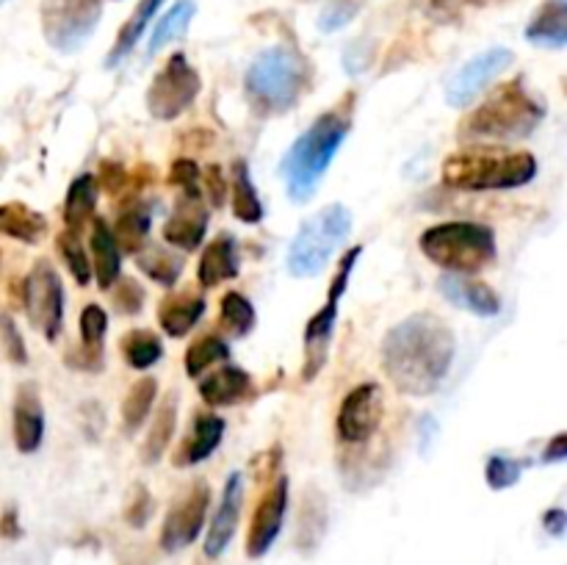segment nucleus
<instances>
[{
    "label": "nucleus",
    "mask_w": 567,
    "mask_h": 565,
    "mask_svg": "<svg viewBox=\"0 0 567 565\" xmlns=\"http://www.w3.org/2000/svg\"><path fill=\"white\" fill-rule=\"evenodd\" d=\"M117 283L119 286L114 289V294H111L114 308L125 316H137L144 305L142 283H137L133 278H122V280H117Z\"/></svg>",
    "instance_id": "nucleus-41"
},
{
    "label": "nucleus",
    "mask_w": 567,
    "mask_h": 565,
    "mask_svg": "<svg viewBox=\"0 0 567 565\" xmlns=\"http://www.w3.org/2000/svg\"><path fill=\"white\" fill-rule=\"evenodd\" d=\"M231 357V346L220 339V336H202L194 344L186 350L184 366L189 377H200L202 372H208L216 363H225Z\"/></svg>",
    "instance_id": "nucleus-36"
},
{
    "label": "nucleus",
    "mask_w": 567,
    "mask_h": 565,
    "mask_svg": "<svg viewBox=\"0 0 567 565\" xmlns=\"http://www.w3.org/2000/svg\"><path fill=\"white\" fill-rule=\"evenodd\" d=\"M45 438V408L36 382H20L14 397V447L23 455H34Z\"/></svg>",
    "instance_id": "nucleus-19"
},
{
    "label": "nucleus",
    "mask_w": 567,
    "mask_h": 565,
    "mask_svg": "<svg viewBox=\"0 0 567 565\" xmlns=\"http://www.w3.org/2000/svg\"><path fill=\"white\" fill-rule=\"evenodd\" d=\"M363 256V247H352V250L343 256L341 267H338L335 278L330 283V294H327V303L316 310L314 316L305 325V363H302V380L314 382L319 377V372L324 369L327 355H330L332 333H335L338 321V303H341L343 292L349 286V278H352V269H355L357 258Z\"/></svg>",
    "instance_id": "nucleus-8"
},
{
    "label": "nucleus",
    "mask_w": 567,
    "mask_h": 565,
    "mask_svg": "<svg viewBox=\"0 0 567 565\" xmlns=\"http://www.w3.org/2000/svg\"><path fill=\"white\" fill-rule=\"evenodd\" d=\"M512 61L515 54L509 48H491L485 50V54L473 56L471 61H465V64L449 78V84H446V103H449L451 108L471 106L498 75H504V72L512 67Z\"/></svg>",
    "instance_id": "nucleus-13"
},
{
    "label": "nucleus",
    "mask_w": 567,
    "mask_h": 565,
    "mask_svg": "<svg viewBox=\"0 0 567 565\" xmlns=\"http://www.w3.org/2000/svg\"><path fill=\"white\" fill-rule=\"evenodd\" d=\"M222 435H225V419L213 416V413H197L194 424L189 427L186 438L180 440L172 463L178 466V469H189V466L202 463V460H208L220 449Z\"/></svg>",
    "instance_id": "nucleus-20"
},
{
    "label": "nucleus",
    "mask_w": 567,
    "mask_h": 565,
    "mask_svg": "<svg viewBox=\"0 0 567 565\" xmlns=\"http://www.w3.org/2000/svg\"><path fill=\"white\" fill-rule=\"evenodd\" d=\"M155 397H158V380L155 377H139L133 386H130L128 397L122 402V433L137 435L139 429L147 422L150 411L155 405Z\"/></svg>",
    "instance_id": "nucleus-32"
},
{
    "label": "nucleus",
    "mask_w": 567,
    "mask_h": 565,
    "mask_svg": "<svg viewBox=\"0 0 567 565\" xmlns=\"http://www.w3.org/2000/svg\"><path fill=\"white\" fill-rule=\"evenodd\" d=\"M205 186H208V200H211L213 209H222V203H225V195H227V184H225V175H222L220 167H208Z\"/></svg>",
    "instance_id": "nucleus-46"
},
{
    "label": "nucleus",
    "mask_w": 567,
    "mask_h": 565,
    "mask_svg": "<svg viewBox=\"0 0 567 565\" xmlns=\"http://www.w3.org/2000/svg\"><path fill=\"white\" fill-rule=\"evenodd\" d=\"M0 3H3V0H0Z\"/></svg>",
    "instance_id": "nucleus-52"
},
{
    "label": "nucleus",
    "mask_w": 567,
    "mask_h": 565,
    "mask_svg": "<svg viewBox=\"0 0 567 565\" xmlns=\"http://www.w3.org/2000/svg\"><path fill=\"white\" fill-rule=\"evenodd\" d=\"M150 516H153V496H150V491L144 489V485H137L128 507H125V521H128L133 530H142L144 523L150 521Z\"/></svg>",
    "instance_id": "nucleus-43"
},
{
    "label": "nucleus",
    "mask_w": 567,
    "mask_h": 565,
    "mask_svg": "<svg viewBox=\"0 0 567 565\" xmlns=\"http://www.w3.org/2000/svg\"><path fill=\"white\" fill-rule=\"evenodd\" d=\"M444 184L457 191H501L532 184L538 158L529 150L465 148L444 161Z\"/></svg>",
    "instance_id": "nucleus-3"
},
{
    "label": "nucleus",
    "mask_w": 567,
    "mask_h": 565,
    "mask_svg": "<svg viewBox=\"0 0 567 565\" xmlns=\"http://www.w3.org/2000/svg\"><path fill=\"white\" fill-rule=\"evenodd\" d=\"M438 292L446 303L454 308L468 310L473 316H498L501 314V297L493 286L482 280H471L465 274H440Z\"/></svg>",
    "instance_id": "nucleus-18"
},
{
    "label": "nucleus",
    "mask_w": 567,
    "mask_h": 565,
    "mask_svg": "<svg viewBox=\"0 0 567 565\" xmlns=\"http://www.w3.org/2000/svg\"><path fill=\"white\" fill-rule=\"evenodd\" d=\"M418 247L435 267L451 274L485 272L498 258L496 233L479 222H440L421 233Z\"/></svg>",
    "instance_id": "nucleus-6"
},
{
    "label": "nucleus",
    "mask_w": 567,
    "mask_h": 565,
    "mask_svg": "<svg viewBox=\"0 0 567 565\" xmlns=\"http://www.w3.org/2000/svg\"><path fill=\"white\" fill-rule=\"evenodd\" d=\"M178 405L180 397L178 391H169L164 397V402L158 405L153 419V427H150L147 438L142 444V463L153 466L164 458V452L169 449V440L175 435V427H178Z\"/></svg>",
    "instance_id": "nucleus-27"
},
{
    "label": "nucleus",
    "mask_w": 567,
    "mask_h": 565,
    "mask_svg": "<svg viewBox=\"0 0 567 565\" xmlns=\"http://www.w3.org/2000/svg\"><path fill=\"white\" fill-rule=\"evenodd\" d=\"M92 269H95L97 286L114 289L122 272V252H119L114 233L106 220H92Z\"/></svg>",
    "instance_id": "nucleus-24"
},
{
    "label": "nucleus",
    "mask_w": 567,
    "mask_h": 565,
    "mask_svg": "<svg viewBox=\"0 0 567 565\" xmlns=\"http://www.w3.org/2000/svg\"><path fill=\"white\" fill-rule=\"evenodd\" d=\"M208 233V209L202 203V195H184L180 191L172 214L164 225V238L172 247L191 252L202 245Z\"/></svg>",
    "instance_id": "nucleus-17"
},
{
    "label": "nucleus",
    "mask_w": 567,
    "mask_h": 565,
    "mask_svg": "<svg viewBox=\"0 0 567 565\" xmlns=\"http://www.w3.org/2000/svg\"><path fill=\"white\" fill-rule=\"evenodd\" d=\"M0 344H3V352H7V357L12 363H17V366H25V363H28V350H25V341L9 314H0Z\"/></svg>",
    "instance_id": "nucleus-42"
},
{
    "label": "nucleus",
    "mask_w": 567,
    "mask_h": 565,
    "mask_svg": "<svg viewBox=\"0 0 567 565\" xmlns=\"http://www.w3.org/2000/svg\"><path fill=\"white\" fill-rule=\"evenodd\" d=\"M108 330V316L101 305H86L81 314V339L86 350H103V339Z\"/></svg>",
    "instance_id": "nucleus-40"
},
{
    "label": "nucleus",
    "mask_w": 567,
    "mask_h": 565,
    "mask_svg": "<svg viewBox=\"0 0 567 565\" xmlns=\"http://www.w3.org/2000/svg\"><path fill=\"white\" fill-rule=\"evenodd\" d=\"M465 3H476V0H432V7L446 9V12H454V9L465 7Z\"/></svg>",
    "instance_id": "nucleus-51"
},
{
    "label": "nucleus",
    "mask_w": 567,
    "mask_h": 565,
    "mask_svg": "<svg viewBox=\"0 0 567 565\" xmlns=\"http://www.w3.org/2000/svg\"><path fill=\"white\" fill-rule=\"evenodd\" d=\"M355 14H357V7L352 3V0H338V3H332V7L324 9V14H321V20H319V28L338 31V28H343L349 20L355 17Z\"/></svg>",
    "instance_id": "nucleus-45"
},
{
    "label": "nucleus",
    "mask_w": 567,
    "mask_h": 565,
    "mask_svg": "<svg viewBox=\"0 0 567 565\" xmlns=\"http://www.w3.org/2000/svg\"><path fill=\"white\" fill-rule=\"evenodd\" d=\"M200 397L211 408H231L252 397V377L241 366H222L200 380Z\"/></svg>",
    "instance_id": "nucleus-21"
},
{
    "label": "nucleus",
    "mask_w": 567,
    "mask_h": 565,
    "mask_svg": "<svg viewBox=\"0 0 567 565\" xmlns=\"http://www.w3.org/2000/svg\"><path fill=\"white\" fill-rule=\"evenodd\" d=\"M308 81V59L288 45H274L255 56L244 75V92L255 111L274 117V114L291 111L299 103Z\"/></svg>",
    "instance_id": "nucleus-4"
},
{
    "label": "nucleus",
    "mask_w": 567,
    "mask_h": 565,
    "mask_svg": "<svg viewBox=\"0 0 567 565\" xmlns=\"http://www.w3.org/2000/svg\"><path fill=\"white\" fill-rule=\"evenodd\" d=\"M543 523H545V530L551 532L554 538H562V532H565V523H567V516L565 510H559V507H554V510H548L543 516Z\"/></svg>",
    "instance_id": "nucleus-49"
},
{
    "label": "nucleus",
    "mask_w": 567,
    "mask_h": 565,
    "mask_svg": "<svg viewBox=\"0 0 567 565\" xmlns=\"http://www.w3.org/2000/svg\"><path fill=\"white\" fill-rule=\"evenodd\" d=\"M385 416V393L377 382H363L343 397L338 408V438L343 444H366L377 435Z\"/></svg>",
    "instance_id": "nucleus-12"
},
{
    "label": "nucleus",
    "mask_w": 567,
    "mask_h": 565,
    "mask_svg": "<svg viewBox=\"0 0 567 565\" xmlns=\"http://www.w3.org/2000/svg\"><path fill=\"white\" fill-rule=\"evenodd\" d=\"M527 39L540 48H565L567 45V3L565 0H545L527 28Z\"/></svg>",
    "instance_id": "nucleus-25"
},
{
    "label": "nucleus",
    "mask_w": 567,
    "mask_h": 565,
    "mask_svg": "<svg viewBox=\"0 0 567 565\" xmlns=\"http://www.w3.org/2000/svg\"><path fill=\"white\" fill-rule=\"evenodd\" d=\"M208 505H211V489L205 482H194L184 496H180L172 510L166 513L164 527H161V549L164 552H180L189 543L200 538L202 527H205Z\"/></svg>",
    "instance_id": "nucleus-14"
},
{
    "label": "nucleus",
    "mask_w": 567,
    "mask_h": 565,
    "mask_svg": "<svg viewBox=\"0 0 567 565\" xmlns=\"http://www.w3.org/2000/svg\"><path fill=\"white\" fill-rule=\"evenodd\" d=\"M454 355V330L435 314L407 316L382 339V372L404 397H432L449 377Z\"/></svg>",
    "instance_id": "nucleus-1"
},
{
    "label": "nucleus",
    "mask_w": 567,
    "mask_h": 565,
    "mask_svg": "<svg viewBox=\"0 0 567 565\" xmlns=\"http://www.w3.org/2000/svg\"><path fill=\"white\" fill-rule=\"evenodd\" d=\"M205 297L200 292H175L161 299L158 325L169 339H184L205 314Z\"/></svg>",
    "instance_id": "nucleus-22"
},
{
    "label": "nucleus",
    "mask_w": 567,
    "mask_h": 565,
    "mask_svg": "<svg viewBox=\"0 0 567 565\" xmlns=\"http://www.w3.org/2000/svg\"><path fill=\"white\" fill-rule=\"evenodd\" d=\"M255 321H258V316H255L252 303H249L244 294L227 292L225 297H222L220 325L225 328V333L236 336V339H244V336L252 333Z\"/></svg>",
    "instance_id": "nucleus-37"
},
{
    "label": "nucleus",
    "mask_w": 567,
    "mask_h": 565,
    "mask_svg": "<svg viewBox=\"0 0 567 565\" xmlns=\"http://www.w3.org/2000/svg\"><path fill=\"white\" fill-rule=\"evenodd\" d=\"M150 209L142 200H130L117 216V225H114V242H117L119 252L125 256H137L139 250H144L150 236Z\"/></svg>",
    "instance_id": "nucleus-28"
},
{
    "label": "nucleus",
    "mask_w": 567,
    "mask_h": 565,
    "mask_svg": "<svg viewBox=\"0 0 567 565\" xmlns=\"http://www.w3.org/2000/svg\"><path fill=\"white\" fill-rule=\"evenodd\" d=\"M565 458H567V435L556 433L554 438H551L548 447H545L543 460H545V463H562Z\"/></svg>",
    "instance_id": "nucleus-48"
},
{
    "label": "nucleus",
    "mask_w": 567,
    "mask_h": 565,
    "mask_svg": "<svg viewBox=\"0 0 567 565\" xmlns=\"http://www.w3.org/2000/svg\"><path fill=\"white\" fill-rule=\"evenodd\" d=\"M545 108L529 95L523 81H509L498 86L476 111L468 114L460 126L462 139H523L543 122Z\"/></svg>",
    "instance_id": "nucleus-5"
},
{
    "label": "nucleus",
    "mask_w": 567,
    "mask_h": 565,
    "mask_svg": "<svg viewBox=\"0 0 567 565\" xmlns=\"http://www.w3.org/2000/svg\"><path fill=\"white\" fill-rule=\"evenodd\" d=\"M520 474H523V463L520 460L509 458V455H493V458H487L485 480L493 491L512 489L515 482L520 480Z\"/></svg>",
    "instance_id": "nucleus-39"
},
{
    "label": "nucleus",
    "mask_w": 567,
    "mask_h": 565,
    "mask_svg": "<svg viewBox=\"0 0 567 565\" xmlns=\"http://www.w3.org/2000/svg\"><path fill=\"white\" fill-rule=\"evenodd\" d=\"M0 233L23 245H39L42 238L48 236V220L31 205L14 200V203L0 205Z\"/></svg>",
    "instance_id": "nucleus-26"
},
{
    "label": "nucleus",
    "mask_w": 567,
    "mask_h": 565,
    "mask_svg": "<svg viewBox=\"0 0 567 565\" xmlns=\"http://www.w3.org/2000/svg\"><path fill=\"white\" fill-rule=\"evenodd\" d=\"M101 180H103V189L111 191V195H117L119 186L125 184V169L119 167V164H114V161H103L101 164Z\"/></svg>",
    "instance_id": "nucleus-47"
},
{
    "label": "nucleus",
    "mask_w": 567,
    "mask_h": 565,
    "mask_svg": "<svg viewBox=\"0 0 567 565\" xmlns=\"http://www.w3.org/2000/svg\"><path fill=\"white\" fill-rule=\"evenodd\" d=\"M161 3H164V0H139V7L133 9V14H130L128 23L119 28L117 43H114L111 54H108L106 67H117L128 59L130 50L137 48V43L144 36V31H147L150 20L155 17V12H158Z\"/></svg>",
    "instance_id": "nucleus-31"
},
{
    "label": "nucleus",
    "mask_w": 567,
    "mask_h": 565,
    "mask_svg": "<svg viewBox=\"0 0 567 565\" xmlns=\"http://www.w3.org/2000/svg\"><path fill=\"white\" fill-rule=\"evenodd\" d=\"M349 233H352V214L341 203L327 205L319 214L302 222L288 247V258H285L291 278L305 280L324 272V267L335 256L338 247L346 242Z\"/></svg>",
    "instance_id": "nucleus-7"
},
{
    "label": "nucleus",
    "mask_w": 567,
    "mask_h": 565,
    "mask_svg": "<svg viewBox=\"0 0 567 565\" xmlns=\"http://www.w3.org/2000/svg\"><path fill=\"white\" fill-rule=\"evenodd\" d=\"M137 256V267L142 269L153 283H158V286H175L180 272H184V258L164 250V247L158 245L147 247V250H139Z\"/></svg>",
    "instance_id": "nucleus-35"
},
{
    "label": "nucleus",
    "mask_w": 567,
    "mask_h": 565,
    "mask_svg": "<svg viewBox=\"0 0 567 565\" xmlns=\"http://www.w3.org/2000/svg\"><path fill=\"white\" fill-rule=\"evenodd\" d=\"M119 350H122V357L128 361L130 369L137 372H147L150 366H155V363L161 361V355H164V344H161L158 336L150 333V330H130V333L122 336V341H119Z\"/></svg>",
    "instance_id": "nucleus-34"
},
{
    "label": "nucleus",
    "mask_w": 567,
    "mask_h": 565,
    "mask_svg": "<svg viewBox=\"0 0 567 565\" xmlns=\"http://www.w3.org/2000/svg\"><path fill=\"white\" fill-rule=\"evenodd\" d=\"M231 200H233V214L244 225H258L263 220V205H260L258 189H255L252 178H249L247 161L238 158L233 161V175H231Z\"/></svg>",
    "instance_id": "nucleus-30"
},
{
    "label": "nucleus",
    "mask_w": 567,
    "mask_h": 565,
    "mask_svg": "<svg viewBox=\"0 0 567 565\" xmlns=\"http://www.w3.org/2000/svg\"><path fill=\"white\" fill-rule=\"evenodd\" d=\"M349 126H352L349 114L343 108H332V111L316 117L314 126L291 144L283 164H280V175L285 180L291 203H308L314 197L316 186L330 169L338 148L349 137Z\"/></svg>",
    "instance_id": "nucleus-2"
},
{
    "label": "nucleus",
    "mask_w": 567,
    "mask_h": 565,
    "mask_svg": "<svg viewBox=\"0 0 567 565\" xmlns=\"http://www.w3.org/2000/svg\"><path fill=\"white\" fill-rule=\"evenodd\" d=\"M56 250L61 252V258H64L67 269L72 272V278H75L78 286H90L92 261L81 245V233L67 231L64 227V231L59 233V238H56Z\"/></svg>",
    "instance_id": "nucleus-38"
},
{
    "label": "nucleus",
    "mask_w": 567,
    "mask_h": 565,
    "mask_svg": "<svg viewBox=\"0 0 567 565\" xmlns=\"http://www.w3.org/2000/svg\"><path fill=\"white\" fill-rule=\"evenodd\" d=\"M169 184L178 186L184 195H200V169L191 158H178L172 164Z\"/></svg>",
    "instance_id": "nucleus-44"
},
{
    "label": "nucleus",
    "mask_w": 567,
    "mask_h": 565,
    "mask_svg": "<svg viewBox=\"0 0 567 565\" xmlns=\"http://www.w3.org/2000/svg\"><path fill=\"white\" fill-rule=\"evenodd\" d=\"M202 92L200 72L191 67V61L184 54L169 56L164 67L155 72L153 84L147 90V111L161 122L184 117Z\"/></svg>",
    "instance_id": "nucleus-10"
},
{
    "label": "nucleus",
    "mask_w": 567,
    "mask_h": 565,
    "mask_svg": "<svg viewBox=\"0 0 567 565\" xmlns=\"http://www.w3.org/2000/svg\"><path fill=\"white\" fill-rule=\"evenodd\" d=\"M241 505H244V474L241 471H233V474L227 476L225 489H222V499H220V507H216V513H213L211 527H208V538H205L208 560H220L222 554L227 552L233 535H236Z\"/></svg>",
    "instance_id": "nucleus-16"
},
{
    "label": "nucleus",
    "mask_w": 567,
    "mask_h": 565,
    "mask_svg": "<svg viewBox=\"0 0 567 565\" xmlns=\"http://www.w3.org/2000/svg\"><path fill=\"white\" fill-rule=\"evenodd\" d=\"M42 34L59 54H75L90 43L103 17V0H42Z\"/></svg>",
    "instance_id": "nucleus-9"
},
{
    "label": "nucleus",
    "mask_w": 567,
    "mask_h": 565,
    "mask_svg": "<svg viewBox=\"0 0 567 565\" xmlns=\"http://www.w3.org/2000/svg\"><path fill=\"white\" fill-rule=\"evenodd\" d=\"M23 305L34 330H39L48 344H56L64 325V286L48 258H39L25 278Z\"/></svg>",
    "instance_id": "nucleus-11"
},
{
    "label": "nucleus",
    "mask_w": 567,
    "mask_h": 565,
    "mask_svg": "<svg viewBox=\"0 0 567 565\" xmlns=\"http://www.w3.org/2000/svg\"><path fill=\"white\" fill-rule=\"evenodd\" d=\"M97 197H101V189H97V178L95 175H78L75 180L67 189V200H64V225L67 231L81 233V227L95 216V205Z\"/></svg>",
    "instance_id": "nucleus-29"
},
{
    "label": "nucleus",
    "mask_w": 567,
    "mask_h": 565,
    "mask_svg": "<svg viewBox=\"0 0 567 565\" xmlns=\"http://www.w3.org/2000/svg\"><path fill=\"white\" fill-rule=\"evenodd\" d=\"M285 507H288V476H274L272 485L263 491L258 507L252 513L247 532V557L258 560L274 546L285 521Z\"/></svg>",
    "instance_id": "nucleus-15"
},
{
    "label": "nucleus",
    "mask_w": 567,
    "mask_h": 565,
    "mask_svg": "<svg viewBox=\"0 0 567 565\" xmlns=\"http://www.w3.org/2000/svg\"><path fill=\"white\" fill-rule=\"evenodd\" d=\"M0 535H3V538H17L20 535L17 513H14V510H7V513H3V518H0Z\"/></svg>",
    "instance_id": "nucleus-50"
},
{
    "label": "nucleus",
    "mask_w": 567,
    "mask_h": 565,
    "mask_svg": "<svg viewBox=\"0 0 567 565\" xmlns=\"http://www.w3.org/2000/svg\"><path fill=\"white\" fill-rule=\"evenodd\" d=\"M194 14H197L194 0H178V3H175V7H172L169 12L161 17V23L155 25L153 36H150L147 54L150 56L161 54L166 45L175 43V39H180V36L186 34V28H189V23H191V17H194Z\"/></svg>",
    "instance_id": "nucleus-33"
},
{
    "label": "nucleus",
    "mask_w": 567,
    "mask_h": 565,
    "mask_svg": "<svg viewBox=\"0 0 567 565\" xmlns=\"http://www.w3.org/2000/svg\"><path fill=\"white\" fill-rule=\"evenodd\" d=\"M241 269L238 263V247H236V238L231 233H220V236L213 238L211 245L205 247L200 258V269H197V278L205 289L220 286L225 280H233Z\"/></svg>",
    "instance_id": "nucleus-23"
}]
</instances>
